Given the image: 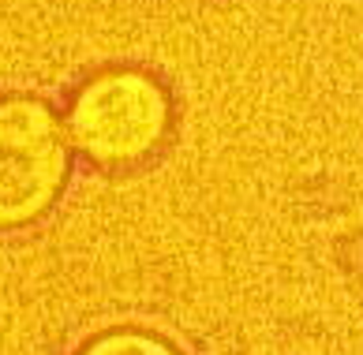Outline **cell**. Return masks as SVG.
I'll list each match as a JSON object with an SVG mask.
<instances>
[{
    "instance_id": "cell-2",
    "label": "cell",
    "mask_w": 363,
    "mask_h": 355,
    "mask_svg": "<svg viewBox=\"0 0 363 355\" xmlns=\"http://www.w3.org/2000/svg\"><path fill=\"white\" fill-rule=\"evenodd\" d=\"M68 120L42 98H0V232L45 217L72 176Z\"/></svg>"
},
{
    "instance_id": "cell-3",
    "label": "cell",
    "mask_w": 363,
    "mask_h": 355,
    "mask_svg": "<svg viewBox=\"0 0 363 355\" xmlns=\"http://www.w3.org/2000/svg\"><path fill=\"white\" fill-rule=\"evenodd\" d=\"M75 355H184L169 337H161L143 325H113L94 333L86 344H79Z\"/></svg>"
},
{
    "instance_id": "cell-1",
    "label": "cell",
    "mask_w": 363,
    "mask_h": 355,
    "mask_svg": "<svg viewBox=\"0 0 363 355\" xmlns=\"http://www.w3.org/2000/svg\"><path fill=\"white\" fill-rule=\"evenodd\" d=\"M172 98L150 72L105 67L68 105L72 146L101 169H131L169 139Z\"/></svg>"
}]
</instances>
